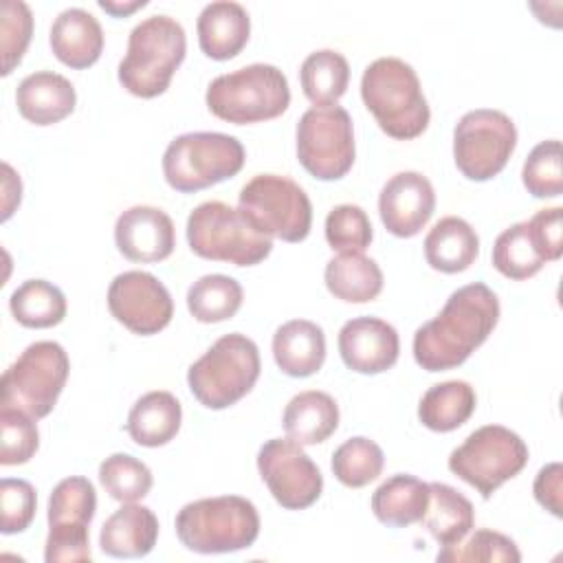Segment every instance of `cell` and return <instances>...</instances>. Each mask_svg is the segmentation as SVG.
Returning a JSON list of instances; mask_svg holds the SVG:
<instances>
[{
	"label": "cell",
	"mask_w": 563,
	"mask_h": 563,
	"mask_svg": "<svg viewBox=\"0 0 563 563\" xmlns=\"http://www.w3.org/2000/svg\"><path fill=\"white\" fill-rule=\"evenodd\" d=\"M53 55L70 68L92 66L103 51V31L99 20L81 9H64L51 24L48 35Z\"/></svg>",
	"instance_id": "obj_24"
},
{
	"label": "cell",
	"mask_w": 563,
	"mask_h": 563,
	"mask_svg": "<svg viewBox=\"0 0 563 563\" xmlns=\"http://www.w3.org/2000/svg\"><path fill=\"white\" fill-rule=\"evenodd\" d=\"M37 508V495L35 488L26 479H15V477H4L0 482V530L4 534H15L24 532Z\"/></svg>",
	"instance_id": "obj_43"
},
{
	"label": "cell",
	"mask_w": 563,
	"mask_h": 563,
	"mask_svg": "<svg viewBox=\"0 0 563 563\" xmlns=\"http://www.w3.org/2000/svg\"><path fill=\"white\" fill-rule=\"evenodd\" d=\"M561 253V207H550L497 235L493 266L504 277L521 282L537 275L545 262H556Z\"/></svg>",
	"instance_id": "obj_15"
},
{
	"label": "cell",
	"mask_w": 563,
	"mask_h": 563,
	"mask_svg": "<svg viewBox=\"0 0 563 563\" xmlns=\"http://www.w3.org/2000/svg\"><path fill=\"white\" fill-rule=\"evenodd\" d=\"M479 253L475 229L457 216H446L433 224L424 238V260L433 271L462 273Z\"/></svg>",
	"instance_id": "obj_28"
},
{
	"label": "cell",
	"mask_w": 563,
	"mask_h": 563,
	"mask_svg": "<svg viewBox=\"0 0 563 563\" xmlns=\"http://www.w3.org/2000/svg\"><path fill=\"white\" fill-rule=\"evenodd\" d=\"M68 372L70 361L59 343H31L2 374L0 409H20L35 420L48 416L66 385Z\"/></svg>",
	"instance_id": "obj_9"
},
{
	"label": "cell",
	"mask_w": 563,
	"mask_h": 563,
	"mask_svg": "<svg viewBox=\"0 0 563 563\" xmlns=\"http://www.w3.org/2000/svg\"><path fill=\"white\" fill-rule=\"evenodd\" d=\"M108 308L119 323L141 336L161 332L174 317L169 290L145 271L119 273L108 288Z\"/></svg>",
	"instance_id": "obj_17"
},
{
	"label": "cell",
	"mask_w": 563,
	"mask_h": 563,
	"mask_svg": "<svg viewBox=\"0 0 563 563\" xmlns=\"http://www.w3.org/2000/svg\"><path fill=\"white\" fill-rule=\"evenodd\" d=\"M244 145L222 132H187L176 136L163 154V176L180 194L213 187L244 167Z\"/></svg>",
	"instance_id": "obj_7"
},
{
	"label": "cell",
	"mask_w": 563,
	"mask_h": 563,
	"mask_svg": "<svg viewBox=\"0 0 563 563\" xmlns=\"http://www.w3.org/2000/svg\"><path fill=\"white\" fill-rule=\"evenodd\" d=\"M244 299L242 286L229 275H202L187 290V308L200 323H220L240 310Z\"/></svg>",
	"instance_id": "obj_35"
},
{
	"label": "cell",
	"mask_w": 563,
	"mask_h": 563,
	"mask_svg": "<svg viewBox=\"0 0 563 563\" xmlns=\"http://www.w3.org/2000/svg\"><path fill=\"white\" fill-rule=\"evenodd\" d=\"M213 117L246 125L275 119L290 106L286 75L273 64H249L233 73L218 75L205 95Z\"/></svg>",
	"instance_id": "obj_6"
},
{
	"label": "cell",
	"mask_w": 563,
	"mask_h": 563,
	"mask_svg": "<svg viewBox=\"0 0 563 563\" xmlns=\"http://www.w3.org/2000/svg\"><path fill=\"white\" fill-rule=\"evenodd\" d=\"M521 180L528 194L534 198H556L563 191V167H561V141H541L528 154Z\"/></svg>",
	"instance_id": "obj_38"
},
{
	"label": "cell",
	"mask_w": 563,
	"mask_h": 563,
	"mask_svg": "<svg viewBox=\"0 0 563 563\" xmlns=\"http://www.w3.org/2000/svg\"><path fill=\"white\" fill-rule=\"evenodd\" d=\"M282 424L286 435L297 444H321L339 427V405L325 391H299L288 400L282 416Z\"/></svg>",
	"instance_id": "obj_26"
},
{
	"label": "cell",
	"mask_w": 563,
	"mask_h": 563,
	"mask_svg": "<svg viewBox=\"0 0 563 563\" xmlns=\"http://www.w3.org/2000/svg\"><path fill=\"white\" fill-rule=\"evenodd\" d=\"M429 508V484L398 473L387 477L372 495L374 517L391 528H405L422 521Z\"/></svg>",
	"instance_id": "obj_29"
},
{
	"label": "cell",
	"mask_w": 563,
	"mask_h": 563,
	"mask_svg": "<svg viewBox=\"0 0 563 563\" xmlns=\"http://www.w3.org/2000/svg\"><path fill=\"white\" fill-rule=\"evenodd\" d=\"M147 2L145 0H134V2H112V0H99V7L108 13H112L114 18H123V15H130L132 11L145 7Z\"/></svg>",
	"instance_id": "obj_46"
},
{
	"label": "cell",
	"mask_w": 563,
	"mask_h": 563,
	"mask_svg": "<svg viewBox=\"0 0 563 563\" xmlns=\"http://www.w3.org/2000/svg\"><path fill=\"white\" fill-rule=\"evenodd\" d=\"M398 352L400 339L396 328L378 317H356L339 330V354L352 372H387L398 361Z\"/></svg>",
	"instance_id": "obj_20"
},
{
	"label": "cell",
	"mask_w": 563,
	"mask_h": 563,
	"mask_svg": "<svg viewBox=\"0 0 563 563\" xmlns=\"http://www.w3.org/2000/svg\"><path fill=\"white\" fill-rule=\"evenodd\" d=\"M325 240L332 251L363 253L372 242V222L358 205H336L325 218Z\"/></svg>",
	"instance_id": "obj_41"
},
{
	"label": "cell",
	"mask_w": 563,
	"mask_h": 563,
	"mask_svg": "<svg viewBox=\"0 0 563 563\" xmlns=\"http://www.w3.org/2000/svg\"><path fill=\"white\" fill-rule=\"evenodd\" d=\"M332 473L347 488H363L374 482L385 466L383 449L363 435L345 440L332 453Z\"/></svg>",
	"instance_id": "obj_36"
},
{
	"label": "cell",
	"mask_w": 563,
	"mask_h": 563,
	"mask_svg": "<svg viewBox=\"0 0 563 563\" xmlns=\"http://www.w3.org/2000/svg\"><path fill=\"white\" fill-rule=\"evenodd\" d=\"M435 191L420 172H398L380 189L378 213L385 229L396 238H413L431 220Z\"/></svg>",
	"instance_id": "obj_18"
},
{
	"label": "cell",
	"mask_w": 563,
	"mask_h": 563,
	"mask_svg": "<svg viewBox=\"0 0 563 563\" xmlns=\"http://www.w3.org/2000/svg\"><path fill=\"white\" fill-rule=\"evenodd\" d=\"M328 290L347 303H367L383 290L380 266L363 253H339L325 264Z\"/></svg>",
	"instance_id": "obj_30"
},
{
	"label": "cell",
	"mask_w": 563,
	"mask_h": 563,
	"mask_svg": "<svg viewBox=\"0 0 563 563\" xmlns=\"http://www.w3.org/2000/svg\"><path fill=\"white\" fill-rule=\"evenodd\" d=\"M442 563H464V561H486V563H519L521 552L515 541L497 530H475L466 543L446 545L438 552Z\"/></svg>",
	"instance_id": "obj_39"
},
{
	"label": "cell",
	"mask_w": 563,
	"mask_h": 563,
	"mask_svg": "<svg viewBox=\"0 0 563 563\" xmlns=\"http://www.w3.org/2000/svg\"><path fill=\"white\" fill-rule=\"evenodd\" d=\"M528 464L526 442L501 424L475 429L449 455V471L488 499Z\"/></svg>",
	"instance_id": "obj_11"
},
{
	"label": "cell",
	"mask_w": 563,
	"mask_h": 563,
	"mask_svg": "<svg viewBox=\"0 0 563 563\" xmlns=\"http://www.w3.org/2000/svg\"><path fill=\"white\" fill-rule=\"evenodd\" d=\"M257 534V508L240 495L196 499L176 515V537L187 550L198 554L238 552L251 548Z\"/></svg>",
	"instance_id": "obj_4"
},
{
	"label": "cell",
	"mask_w": 563,
	"mask_h": 563,
	"mask_svg": "<svg viewBox=\"0 0 563 563\" xmlns=\"http://www.w3.org/2000/svg\"><path fill=\"white\" fill-rule=\"evenodd\" d=\"M475 389L466 380H444L429 387L418 405L420 422L438 433L462 427L475 411Z\"/></svg>",
	"instance_id": "obj_32"
},
{
	"label": "cell",
	"mask_w": 563,
	"mask_h": 563,
	"mask_svg": "<svg viewBox=\"0 0 563 563\" xmlns=\"http://www.w3.org/2000/svg\"><path fill=\"white\" fill-rule=\"evenodd\" d=\"M260 350L240 332L220 336L191 367L187 385L207 409H227L242 400L260 378Z\"/></svg>",
	"instance_id": "obj_5"
},
{
	"label": "cell",
	"mask_w": 563,
	"mask_h": 563,
	"mask_svg": "<svg viewBox=\"0 0 563 563\" xmlns=\"http://www.w3.org/2000/svg\"><path fill=\"white\" fill-rule=\"evenodd\" d=\"M158 539L156 515L141 504L128 501L101 526L99 548L114 559H141L150 554Z\"/></svg>",
	"instance_id": "obj_21"
},
{
	"label": "cell",
	"mask_w": 563,
	"mask_h": 563,
	"mask_svg": "<svg viewBox=\"0 0 563 563\" xmlns=\"http://www.w3.org/2000/svg\"><path fill=\"white\" fill-rule=\"evenodd\" d=\"M40 446L35 418L20 409H0V464L18 466L29 462Z\"/></svg>",
	"instance_id": "obj_40"
},
{
	"label": "cell",
	"mask_w": 563,
	"mask_h": 563,
	"mask_svg": "<svg viewBox=\"0 0 563 563\" xmlns=\"http://www.w3.org/2000/svg\"><path fill=\"white\" fill-rule=\"evenodd\" d=\"M2 172H4V183H2V187H4V213H2V220H9V216L13 213V207L15 205H20V198H22V185L20 187H15V189H11V185H13V178H15V172L11 169V165H7V163H2Z\"/></svg>",
	"instance_id": "obj_45"
},
{
	"label": "cell",
	"mask_w": 563,
	"mask_h": 563,
	"mask_svg": "<svg viewBox=\"0 0 563 563\" xmlns=\"http://www.w3.org/2000/svg\"><path fill=\"white\" fill-rule=\"evenodd\" d=\"M0 46H2V75H9L24 57L33 35V13L22 0H4L0 7Z\"/></svg>",
	"instance_id": "obj_42"
},
{
	"label": "cell",
	"mask_w": 563,
	"mask_h": 563,
	"mask_svg": "<svg viewBox=\"0 0 563 563\" xmlns=\"http://www.w3.org/2000/svg\"><path fill=\"white\" fill-rule=\"evenodd\" d=\"M515 147L517 128L501 110H471L453 130V158L468 180L484 183L497 176Z\"/></svg>",
	"instance_id": "obj_13"
},
{
	"label": "cell",
	"mask_w": 563,
	"mask_h": 563,
	"mask_svg": "<svg viewBox=\"0 0 563 563\" xmlns=\"http://www.w3.org/2000/svg\"><path fill=\"white\" fill-rule=\"evenodd\" d=\"M352 117L341 106H312L297 123V161L319 180H339L354 165Z\"/></svg>",
	"instance_id": "obj_12"
},
{
	"label": "cell",
	"mask_w": 563,
	"mask_h": 563,
	"mask_svg": "<svg viewBox=\"0 0 563 563\" xmlns=\"http://www.w3.org/2000/svg\"><path fill=\"white\" fill-rule=\"evenodd\" d=\"M257 471L275 501L286 510H303L321 497L323 475L319 466L290 438L266 440L257 453Z\"/></svg>",
	"instance_id": "obj_16"
},
{
	"label": "cell",
	"mask_w": 563,
	"mask_h": 563,
	"mask_svg": "<svg viewBox=\"0 0 563 563\" xmlns=\"http://www.w3.org/2000/svg\"><path fill=\"white\" fill-rule=\"evenodd\" d=\"M429 534L442 545L460 543L475 523L473 504L453 486L433 482L429 484V508L422 517Z\"/></svg>",
	"instance_id": "obj_31"
},
{
	"label": "cell",
	"mask_w": 563,
	"mask_h": 563,
	"mask_svg": "<svg viewBox=\"0 0 563 563\" xmlns=\"http://www.w3.org/2000/svg\"><path fill=\"white\" fill-rule=\"evenodd\" d=\"M114 242L119 253L130 262H163L176 246L174 222L158 207L134 205L117 218Z\"/></svg>",
	"instance_id": "obj_19"
},
{
	"label": "cell",
	"mask_w": 563,
	"mask_h": 563,
	"mask_svg": "<svg viewBox=\"0 0 563 563\" xmlns=\"http://www.w3.org/2000/svg\"><path fill=\"white\" fill-rule=\"evenodd\" d=\"M15 103L29 123L53 125L75 110L77 92L64 75L53 70H37L18 84Z\"/></svg>",
	"instance_id": "obj_22"
},
{
	"label": "cell",
	"mask_w": 563,
	"mask_h": 563,
	"mask_svg": "<svg viewBox=\"0 0 563 563\" xmlns=\"http://www.w3.org/2000/svg\"><path fill=\"white\" fill-rule=\"evenodd\" d=\"M187 242L198 257L235 266H255L273 251V238L255 231L240 209L220 200H207L189 213Z\"/></svg>",
	"instance_id": "obj_8"
},
{
	"label": "cell",
	"mask_w": 563,
	"mask_h": 563,
	"mask_svg": "<svg viewBox=\"0 0 563 563\" xmlns=\"http://www.w3.org/2000/svg\"><path fill=\"white\" fill-rule=\"evenodd\" d=\"M185 53L183 24L169 15H150L130 31L128 51L119 64V81L134 97H158L169 88Z\"/></svg>",
	"instance_id": "obj_3"
},
{
	"label": "cell",
	"mask_w": 563,
	"mask_h": 563,
	"mask_svg": "<svg viewBox=\"0 0 563 563\" xmlns=\"http://www.w3.org/2000/svg\"><path fill=\"white\" fill-rule=\"evenodd\" d=\"M532 493L534 499L554 517L563 515V506H561V493H563V466L559 462H550L545 464L532 484Z\"/></svg>",
	"instance_id": "obj_44"
},
{
	"label": "cell",
	"mask_w": 563,
	"mask_h": 563,
	"mask_svg": "<svg viewBox=\"0 0 563 563\" xmlns=\"http://www.w3.org/2000/svg\"><path fill=\"white\" fill-rule=\"evenodd\" d=\"M183 422V407L169 391L156 389L141 396L125 422V431L141 446H163L176 438Z\"/></svg>",
	"instance_id": "obj_27"
},
{
	"label": "cell",
	"mask_w": 563,
	"mask_h": 563,
	"mask_svg": "<svg viewBox=\"0 0 563 563\" xmlns=\"http://www.w3.org/2000/svg\"><path fill=\"white\" fill-rule=\"evenodd\" d=\"M9 308L24 328H53L66 317V297L46 279H26L11 292Z\"/></svg>",
	"instance_id": "obj_34"
},
{
	"label": "cell",
	"mask_w": 563,
	"mask_h": 563,
	"mask_svg": "<svg viewBox=\"0 0 563 563\" xmlns=\"http://www.w3.org/2000/svg\"><path fill=\"white\" fill-rule=\"evenodd\" d=\"M361 97L378 128L391 139H416L429 125L431 112L420 79L398 57H378L363 70Z\"/></svg>",
	"instance_id": "obj_2"
},
{
	"label": "cell",
	"mask_w": 563,
	"mask_h": 563,
	"mask_svg": "<svg viewBox=\"0 0 563 563\" xmlns=\"http://www.w3.org/2000/svg\"><path fill=\"white\" fill-rule=\"evenodd\" d=\"M97 510V493L90 479L73 475L62 479L48 497L46 563L90 561L88 526Z\"/></svg>",
	"instance_id": "obj_14"
},
{
	"label": "cell",
	"mask_w": 563,
	"mask_h": 563,
	"mask_svg": "<svg viewBox=\"0 0 563 563\" xmlns=\"http://www.w3.org/2000/svg\"><path fill=\"white\" fill-rule=\"evenodd\" d=\"M273 358L292 378H306L321 369L325 361V334L308 319L282 323L273 334Z\"/></svg>",
	"instance_id": "obj_25"
},
{
	"label": "cell",
	"mask_w": 563,
	"mask_h": 563,
	"mask_svg": "<svg viewBox=\"0 0 563 563\" xmlns=\"http://www.w3.org/2000/svg\"><path fill=\"white\" fill-rule=\"evenodd\" d=\"M200 51L218 62L235 57L249 42L251 18L240 2L218 0L205 4L196 22Z\"/></svg>",
	"instance_id": "obj_23"
},
{
	"label": "cell",
	"mask_w": 563,
	"mask_h": 563,
	"mask_svg": "<svg viewBox=\"0 0 563 563\" xmlns=\"http://www.w3.org/2000/svg\"><path fill=\"white\" fill-rule=\"evenodd\" d=\"M499 321V299L482 282L453 290L435 319L413 334V358L427 372L462 365Z\"/></svg>",
	"instance_id": "obj_1"
},
{
	"label": "cell",
	"mask_w": 563,
	"mask_h": 563,
	"mask_svg": "<svg viewBox=\"0 0 563 563\" xmlns=\"http://www.w3.org/2000/svg\"><path fill=\"white\" fill-rule=\"evenodd\" d=\"M299 81L310 103L317 108L334 106L347 90L350 64L339 51H314L303 59L299 68Z\"/></svg>",
	"instance_id": "obj_33"
},
{
	"label": "cell",
	"mask_w": 563,
	"mask_h": 563,
	"mask_svg": "<svg viewBox=\"0 0 563 563\" xmlns=\"http://www.w3.org/2000/svg\"><path fill=\"white\" fill-rule=\"evenodd\" d=\"M99 482L103 490L117 501H139L143 499L154 479L147 464L128 453H112L99 464Z\"/></svg>",
	"instance_id": "obj_37"
},
{
	"label": "cell",
	"mask_w": 563,
	"mask_h": 563,
	"mask_svg": "<svg viewBox=\"0 0 563 563\" xmlns=\"http://www.w3.org/2000/svg\"><path fill=\"white\" fill-rule=\"evenodd\" d=\"M238 209L255 231L284 242H301L312 227L308 194L288 176L257 174L238 196Z\"/></svg>",
	"instance_id": "obj_10"
}]
</instances>
